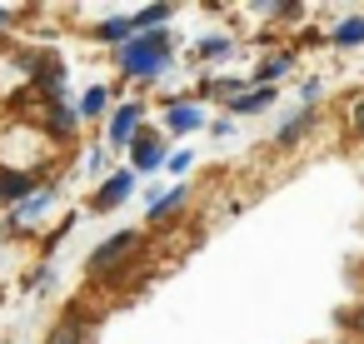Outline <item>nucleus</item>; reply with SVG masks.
Instances as JSON below:
<instances>
[{
	"label": "nucleus",
	"mask_w": 364,
	"mask_h": 344,
	"mask_svg": "<svg viewBox=\"0 0 364 344\" xmlns=\"http://www.w3.org/2000/svg\"><path fill=\"white\" fill-rule=\"evenodd\" d=\"M165 65H170V31L165 26L150 31V36H135L120 50V75L125 80H155V75H165Z\"/></svg>",
	"instance_id": "f257e3e1"
},
{
	"label": "nucleus",
	"mask_w": 364,
	"mask_h": 344,
	"mask_svg": "<svg viewBox=\"0 0 364 344\" xmlns=\"http://www.w3.org/2000/svg\"><path fill=\"white\" fill-rule=\"evenodd\" d=\"M135 249H140V235H135V230H120V235L100 240V244L90 249V259H85L90 279H115V274L125 269V259H130Z\"/></svg>",
	"instance_id": "f03ea898"
},
{
	"label": "nucleus",
	"mask_w": 364,
	"mask_h": 344,
	"mask_svg": "<svg viewBox=\"0 0 364 344\" xmlns=\"http://www.w3.org/2000/svg\"><path fill=\"white\" fill-rule=\"evenodd\" d=\"M140 120H145V105H140V100H120L115 115H110L105 145H110V150H130V145L140 140Z\"/></svg>",
	"instance_id": "7ed1b4c3"
},
{
	"label": "nucleus",
	"mask_w": 364,
	"mask_h": 344,
	"mask_svg": "<svg viewBox=\"0 0 364 344\" xmlns=\"http://www.w3.org/2000/svg\"><path fill=\"white\" fill-rule=\"evenodd\" d=\"M170 155H175V150H165V135H160V130H140V140L130 145V170H135V175H150V170L170 165Z\"/></svg>",
	"instance_id": "20e7f679"
},
{
	"label": "nucleus",
	"mask_w": 364,
	"mask_h": 344,
	"mask_svg": "<svg viewBox=\"0 0 364 344\" xmlns=\"http://www.w3.org/2000/svg\"><path fill=\"white\" fill-rule=\"evenodd\" d=\"M80 304H85V299H75V304L60 314V324L46 334V344H90V329H95V319H90Z\"/></svg>",
	"instance_id": "39448f33"
},
{
	"label": "nucleus",
	"mask_w": 364,
	"mask_h": 344,
	"mask_svg": "<svg viewBox=\"0 0 364 344\" xmlns=\"http://www.w3.org/2000/svg\"><path fill=\"white\" fill-rule=\"evenodd\" d=\"M135 180H140V175H135L130 165H125V170H115V175H110V180H105V185L95 190V200H90V210H100V215H110V210H120V205L130 200V190H135Z\"/></svg>",
	"instance_id": "423d86ee"
},
{
	"label": "nucleus",
	"mask_w": 364,
	"mask_h": 344,
	"mask_svg": "<svg viewBox=\"0 0 364 344\" xmlns=\"http://www.w3.org/2000/svg\"><path fill=\"white\" fill-rule=\"evenodd\" d=\"M46 180L26 175V170H0V205H26Z\"/></svg>",
	"instance_id": "0eeeda50"
},
{
	"label": "nucleus",
	"mask_w": 364,
	"mask_h": 344,
	"mask_svg": "<svg viewBox=\"0 0 364 344\" xmlns=\"http://www.w3.org/2000/svg\"><path fill=\"white\" fill-rule=\"evenodd\" d=\"M205 125V110L195 105V100H175L170 110H165V130L170 135H185V130H200Z\"/></svg>",
	"instance_id": "6e6552de"
},
{
	"label": "nucleus",
	"mask_w": 364,
	"mask_h": 344,
	"mask_svg": "<svg viewBox=\"0 0 364 344\" xmlns=\"http://www.w3.org/2000/svg\"><path fill=\"white\" fill-rule=\"evenodd\" d=\"M135 36H140V31H135V16H110V21H100V26H95V41L120 45V50H125Z\"/></svg>",
	"instance_id": "1a4fd4ad"
},
{
	"label": "nucleus",
	"mask_w": 364,
	"mask_h": 344,
	"mask_svg": "<svg viewBox=\"0 0 364 344\" xmlns=\"http://www.w3.org/2000/svg\"><path fill=\"white\" fill-rule=\"evenodd\" d=\"M46 130H50L55 140H75V130H80V110H70L65 100H60V105H46Z\"/></svg>",
	"instance_id": "9d476101"
},
{
	"label": "nucleus",
	"mask_w": 364,
	"mask_h": 344,
	"mask_svg": "<svg viewBox=\"0 0 364 344\" xmlns=\"http://www.w3.org/2000/svg\"><path fill=\"white\" fill-rule=\"evenodd\" d=\"M269 105H274V85H255V90H240L230 100V115H259Z\"/></svg>",
	"instance_id": "9b49d317"
},
{
	"label": "nucleus",
	"mask_w": 364,
	"mask_h": 344,
	"mask_svg": "<svg viewBox=\"0 0 364 344\" xmlns=\"http://www.w3.org/2000/svg\"><path fill=\"white\" fill-rule=\"evenodd\" d=\"M50 195H55V185H41V190H36V195H31L26 205H16V220H11V235H21V230H26V220H36V215H41L46 205H50Z\"/></svg>",
	"instance_id": "f8f14e48"
},
{
	"label": "nucleus",
	"mask_w": 364,
	"mask_h": 344,
	"mask_svg": "<svg viewBox=\"0 0 364 344\" xmlns=\"http://www.w3.org/2000/svg\"><path fill=\"white\" fill-rule=\"evenodd\" d=\"M294 65V55L289 50H279V55H269V60H259V70H255V85H274L284 70Z\"/></svg>",
	"instance_id": "ddd939ff"
},
{
	"label": "nucleus",
	"mask_w": 364,
	"mask_h": 344,
	"mask_svg": "<svg viewBox=\"0 0 364 344\" xmlns=\"http://www.w3.org/2000/svg\"><path fill=\"white\" fill-rule=\"evenodd\" d=\"M309 120H314V105H304V110H299V115H294L289 125H279V135H274V145H284V150H289V145H294V140H299V135L309 130Z\"/></svg>",
	"instance_id": "4468645a"
},
{
	"label": "nucleus",
	"mask_w": 364,
	"mask_h": 344,
	"mask_svg": "<svg viewBox=\"0 0 364 344\" xmlns=\"http://www.w3.org/2000/svg\"><path fill=\"white\" fill-rule=\"evenodd\" d=\"M185 190H190V185H175L170 195H160V200L150 205V225H165V220H170V215L180 210V200H185Z\"/></svg>",
	"instance_id": "2eb2a0df"
},
{
	"label": "nucleus",
	"mask_w": 364,
	"mask_h": 344,
	"mask_svg": "<svg viewBox=\"0 0 364 344\" xmlns=\"http://www.w3.org/2000/svg\"><path fill=\"white\" fill-rule=\"evenodd\" d=\"M105 110H110V90H105V85H90L85 100H80V115L95 120V115H105Z\"/></svg>",
	"instance_id": "dca6fc26"
},
{
	"label": "nucleus",
	"mask_w": 364,
	"mask_h": 344,
	"mask_svg": "<svg viewBox=\"0 0 364 344\" xmlns=\"http://www.w3.org/2000/svg\"><path fill=\"white\" fill-rule=\"evenodd\" d=\"M364 41V16H349L334 26V45H359Z\"/></svg>",
	"instance_id": "f3484780"
},
{
	"label": "nucleus",
	"mask_w": 364,
	"mask_h": 344,
	"mask_svg": "<svg viewBox=\"0 0 364 344\" xmlns=\"http://www.w3.org/2000/svg\"><path fill=\"white\" fill-rule=\"evenodd\" d=\"M160 21H170V6H145V11L135 16V31L150 36V31H160Z\"/></svg>",
	"instance_id": "a211bd4d"
},
{
	"label": "nucleus",
	"mask_w": 364,
	"mask_h": 344,
	"mask_svg": "<svg viewBox=\"0 0 364 344\" xmlns=\"http://www.w3.org/2000/svg\"><path fill=\"white\" fill-rule=\"evenodd\" d=\"M200 55H205V60H220V55H230V36H210V41H200Z\"/></svg>",
	"instance_id": "6ab92c4d"
},
{
	"label": "nucleus",
	"mask_w": 364,
	"mask_h": 344,
	"mask_svg": "<svg viewBox=\"0 0 364 344\" xmlns=\"http://www.w3.org/2000/svg\"><path fill=\"white\" fill-rule=\"evenodd\" d=\"M339 324H349V334H359V339H364V304H354V309H339Z\"/></svg>",
	"instance_id": "aec40b11"
},
{
	"label": "nucleus",
	"mask_w": 364,
	"mask_h": 344,
	"mask_svg": "<svg viewBox=\"0 0 364 344\" xmlns=\"http://www.w3.org/2000/svg\"><path fill=\"white\" fill-rule=\"evenodd\" d=\"M190 165H195V155H190V150H175V155H170V165H165V170H170V175H185V170H190Z\"/></svg>",
	"instance_id": "412c9836"
},
{
	"label": "nucleus",
	"mask_w": 364,
	"mask_h": 344,
	"mask_svg": "<svg viewBox=\"0 0 364 344\" xmlns=\"http://www.w3.org/2000/svg\"><path fill=\"white\" fill-rule=\"evenodd\" d=\"M349 125H354V135L364 140V100H354V115H349Z\"/></svg>",
	"instance_id": "4be33fe9"
},
{
	"label": "nucleus",
	"mask_w": 364,
	"mask_h": 344,
	"mask_svg": "<svg viewBox=\"0 0 364 344\" xmlns=\"http://www.w3.org/2000/svg\"><path fill=\"white\" fill-rule=\"evenodd\" d=\"M0 26H11V11H6V6H0Z\"/></svg>",
	"instance_id": "5701e85b"
},
{
	"label": "nucleus",
	"mask_w": 364,
	"mask_h": 344,
	"mask_svg": "<svg viewBox=\"0 0 364 344\" xmlns=\"http://www.w3.org/2000/svg\"><path fill=\"white\" fill-rule=\"evenodd\" d=\"M0 50H6V36H0Z\"/></svg>",
	"instance_id": "b1692460"
}]
</instances>
